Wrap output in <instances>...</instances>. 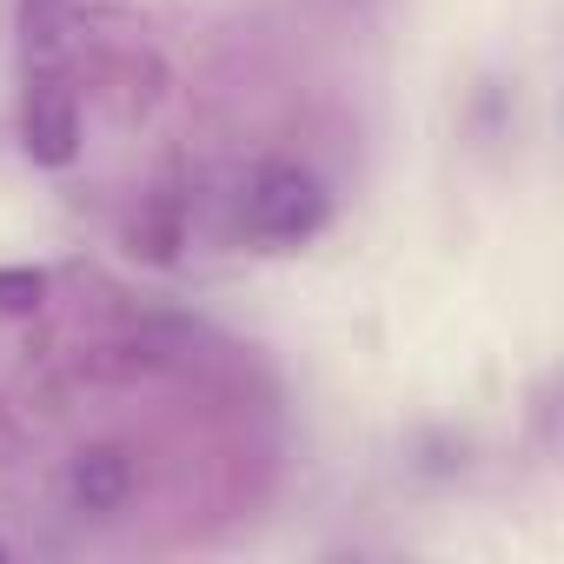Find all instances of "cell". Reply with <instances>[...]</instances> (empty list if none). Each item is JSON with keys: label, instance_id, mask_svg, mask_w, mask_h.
Wrapping results in <instances>:
<instances>
[{"label": "cell", "instance_id": "cell-1", "mask_svg": "<svg viewBox=\"0 0 564 564\" xmlns=\"http://www.w3.org/2000/svg\"><path fill=\"white\" fill-rule=\"evenodd\" d=\"M333 219V193L313 166L300 160H265L246 180V232L265 246H300Z\"/></svg>", "mask_w": 564, "mask_h": 564}, {"label": "cell", "instance_id": "cell-4", "mask_svg": "<svg viewBox=\"0 0 564 564\" xmlns=\"http://www.w3.org/2000/svg\"><path fill=\"white\" fill-rule=\"evenodd\" d=\"M47 306V272L41 265H0V313H41Z\"/></svg>", "mask_w": 564, "mask_h": 564}, {"label": "cell", "instance_id": "cell-5", "mask_svg": "<svg viewBox=\"0 0 564 564\" xmlns=\"http://www.w3.org/2000/svg\"><path fill=\"white\" fill-rule=\"evenodd\" d=\"M0 557H8V544H0Z\"/></svg>", "mask_w": 564, "mask_h": 564}, {"label": "cell", "instance_id": "cell-2", "mask_svg": "<svg viewBox=\"0 0 564 564\" xmlns=\"http://www.w3.org/2000/svg\"><path fill=\"white\" fill-rule=\"evenodd\" d=\"M21 147H28L34 166H74L80 160V100L47 67L21 94Z\"/></svg>", "mask_w": 564, "mask_h": 564}, {"label": "cell", "instance_id": "cell-3", "mask_svg": "<svg viewBox=\"0 0 564 564\" xmlns=\"http://www.w3.org/2000/svg\"><path fill=\"white\" fill-rule=\"evenodd\" d=\"M127 491H133V458H127L120 445H87V452H74V465H67V498H74L80 511L107 518V511L127 505Z\"/></svg>", "mask_w": 564, "mask_h": 564}]
</instances>
